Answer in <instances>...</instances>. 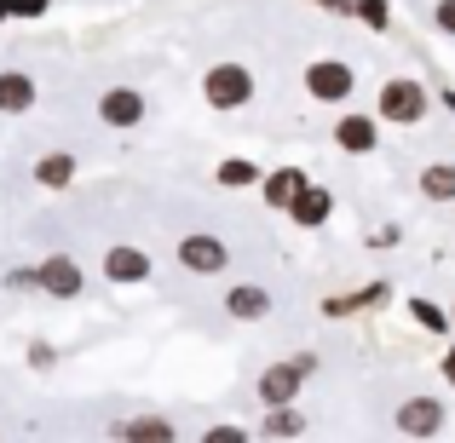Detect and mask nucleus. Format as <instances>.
<instances>
[{
    "instance_id": "1",
    "label": "nucleus",
    "mask_w": 455,
    "mask_h": 443,
    "mask_svg": "<svg viewBox=\"0 0 455 443\" xmlns=\"http://www.w3.org/2000/svg\"><path fill=\"white\" fill-rule=\"evenodd\" d=\"M254 92H259L254 69L236 64V58H225V64H213L208 75H202V104H208V110H220V115L248 110V104H254Z\"/></svg>"
},
{
    "instance_id": "2",
    "label": "nucleus",
    "mask_w": 455,
    "mask_h": 443,
    "mask_svg": "<svg viewBox=\"0 0 455 443\" xmlns=\"http://www.w3.org/2000/svg\"><path fill=\"white\" fill-rule=\"evenodd\" d=\"M427 110H433V92H427L415 75H392L387 87L375 92V115L387 127H421Z\"/></svg>"
},
{
    "instance_id": "3",
    "label": "nucleus",
    "mask_w": 455,
    "mask_h": 443,
    "mask_svg": "<svg viewBox=\"0 0 455 443\" xmlns=\"http://www.w3.org/2000/svg\"><path fill=\"white\" fill-rule=\"evenodd\" d=\"M317 375V352H294V357H283V363H271L266 375L254 380V392H259V409H277V403H294L306 392V380Z\"/></svg>"
},
{
    "instance_id": "4",
    "label": "nucleus",
    "mask_w": 455,
    "mask_h": 443,
    "mask_svg": "<svg viewBox=\"0 0 455 443\" xmlns=\"http://www.w3.org/2000/svg\"><path fill=\"white\" fill-rule=\"evenodd\" d=\"M300 87H306V99H311V104H352V92H357V69L346 64V58H311L306 75H300Z\"/></svg>"
},
{
    "instance_id": "5",
    "label": "nucleus",
    "mask_w": 455,
    "mask_h": 443,
    "mask_svg": "<svg viewBox=\"0 0 455 443\" xmlns=\"http://www.w3.org/2000/svg\"><path fill=\"white\" fill-rule=\"evenodd\" d=\"M392 426H398L403 438H438L450 426V409H444V398H433V392H415V398H403L398 409H392Z\"/></svg>"
},
{
    "instance_id": "6",
    "label": "nucleus",
    "mask_w": 455,
    "mask_h": 443,
    "mask_svg": "<svg viewBox=\"0 0 455 443\" xmlns=\"http://www.w3.org/2000/svg\"><path fill=\"white\" fill-rule=\"evenodd\" d=\"M145 115H150L145 87H104L99 92V122L110 133H133V127H145Z\"/></svg>"
},
{
    "instance_id": "7",
    "label": "nucleus",
    "mask_w": 455,
    "mask_h": 443,
    "mask_svg": "<svg viewBox=\"0 0 455 443\" xmlns=\"http://www.w3.org/2000/svg\"><path fill=\"white\" fill-rule=\"evenodd\" d=\"M179 265H185L190 277H225V271H231V248L208 231H190V236H179Z\"/></svg>"
},
{
    "instance_id": "8",
    "label": "nucleus",
    "mask_w": 455,
    "mask_h": 443,
    "mask_svg": "<svg viewBox=\"0 0 455 443\" xmlns=\"http://www.w3.org/2000/svg\"><path fill=\"white\" fill-rule=\"evenodd\" d=\"M35 289L46 299H81L87 294V271H81V259H69V254H46L41 265H35Z\"/></svg>"
},
{
    "instance_id": "9",
    "label": "nucleus",
    "mask_w": 455,
    "mask_h": 443,
    "mask_svg": "<svg viewBox=\"0 0 455 443\" xmlns=\"http://www.w3.org/2000/svg\"><path fill=\"white\" fill-rule=\"evenodd\" d=\"M99 271H104V282H116V289H139V282H150V271H156V265H150L145 248L116 242V248H104Z\"/></svg>"
},
{
    "instance_id": "10",
    "label": "nucleus",
    "mask_w": 455,
    "mask_h": 443,
    "mask_svg": "<svg viewBox=\"0 0 455 443\" xmlns=\"http://www.w3.org/2000/svg\"><path fill=\"white\" fill-rule=\"evenodd\" d=\"M334 145L346 155H375L380 150V115H363V110H346L334 122Z\"/></svg>"
},
{
    "instance_id": "11",
    "label": "nucleus",
    "mask_w": 455,
    "mask_h": 443,
    "mask_svg": "<svg viewBox=\"0 0 455 443\" xmlns=\"http://www.w3.org/2000/svg\"><path fill=\"white\" fill-rule=\"evenodd\" d=\"M271 311H277V299H271L266 282H231V289H225V317H236V322H266Z\"/></svg>"
},
{
    "instance_id": "12",
    "label": "nucleus",
    "mask_w": 455,
    "mask_h": 443,
    "mask_svg": "<svg viewBox=\"0 0 455 443\" xmlns=\"http://www.w3.org/2000/svg\"><path fill=\"white\" fill-rule=\"evenodd\" d=\"M283 213H289L300 231H323V225L334 219V190H323L317 178H306V190H300V196H294Z\"/></svg>"
},
{
    "instance_id": "13",
    "label": "nucleus",
    "mask_w": 455,
    "mask_h": 443,
    "mask_svg": "<svg viewBox=\"0 0 455 443\" xmlns=\"http://www.w3.org/2000/svg\"><path fill=\"white\" fill-rule=\"evenodd\" d=\"M41 87H35L29 69H0V115H29Z\"/></svg>"
},
{
    "instance_id": "14",
    "label": "nucleus",
    "mask_w": 455,
    "mask_h": 443,
    "mask_svg": "<svg viewBox=\"0 0 455 443\" xmlns=\"http://www.w3.org/2000/svg\"><path fill=\"white\" fill-rule=\"evenodd\" d=\"M306 190V173L300 167H271V173H259V202H266V208H289L294 196H300Z\"/></svg>"
},
{
    "instance_id": "15",
    "label": "nucleus",
    "mask_w": 455,
    "mask_h": 443,
    "mask_svg": "<svg viewBox=\"0 0 455 443\" xmlns=\"http://www.w3.org/2000/svg\"><path fill=\"white\" fill-rule=\"evenodd\" d=\"M387 299H392L387 282H363V289H352V294L323 299V317H357V311H375V305H387Z\"/></svg>"
},
{
    "instance_id": "16",
    "label": "nucleus",
    "mask_w": 455,
    "mask_h": 443,
    "mask_svg": "<svg viewBox=\"0 0 455 443\" xmlns=\"http://www.w3.org/2000/svg\"><path fill=\"white\" fill-rule=\"evenodd\" d=\"M116 438H127V443H173L179 426L167 421V415H127V421L116 426Z\"/></svg>"
},
{
    "instance_id": "17",
    "label": "nucleus",
    "mask_w": 455,
    "mask_h": 443,
    "mask_svg": "<svg viewBox=\"0 0 455 443\" xmlns=\"http://www.w3.org/2000/svg\"><path fill=\"white\" fill-rule=\"evenodd\" d=\"M76 173H81V162L69 150H46L41 162H35V185H41V190H69Z\"/></svg>"
},
{
    "instance_id": "18",
    "label": "nucleus",
    "mask_w": 455,
    "mask_h": 443,
    "mask_svg": "<svg viewBox=\"0 0 455 443\" xmlns=\"http://www.w3.org/2000/svg\"><path fill=\"white\" fill-rule=\"evenodd\" d=\"M311 421L294 403H277V409H266V421H259V438H306Z\"/></svg>"
},
{
    "instance_id": "19",
    "label": "nucleus",
    "mask_w": 455,
    "mask_h": 443,
    "mask_svg": "<svg viewBox=\"0 0 455 443\" xmlns=\"http://www.w3.org/2000/svg\"><path fill=\"white\" fill-rule=\"evenodd\" d=\"M415 185H421L427 202H438V208H444V202H455V162H427Z\"/></svg>"
},
{
    "instance_id": "20",
    "label": "nucleus",
    "mask_w": 455,
    "mask_h": 443,
    "mask_svg": "<svg viewBox=\"0 0 455 443\" xmlns=\"http://www.w3.org/2000/svg\"><path fill=\"white\" fill-rule=\"evenodd\" d=\"M403 311L415 317V328L438 334V340H450V334H455V328H450V305H438V299H427V294H415V299H410Z\"/></svg>"
},
{
    "instance_id": "21",
    "label": "nucleus",
    "mask_w": 455,
    "mask_h": 443,
    "mask_svg": "<svg viewBox=\"0 0 455 443\" xmlns=\"http://www.w3.org/2000/svg\"><path fill=\"white\" fill-rule=\"evenodd\" d=\"M213 185H220V190H248V185H259V162H248V155H225V162L213 167Z\"/></svg>"
},
{
    "instance_id": "22",
    "label": "nucleus",
    "mask_w": 455,
    "mask_h": 443,
    "mask_svg": "<svg viewBox=\"0 0 455 443\" xmlns=\"http://www.w3.org/2000/svg\"><path fill=\"white\" fill-rule=\"evenodd\" d=\"M352 18L363 23V29L387 35V29H392V0H352Z\"/></svg>"
},
{
    "instance_id": "23",
    "label": "nucleus",
    "mask_w": 455,
    "mask_h": 443,
    "mask_svg": "<svg viewBox=\"0 0 455 443\" xmlns=\"http://www.w3.org/2000/svg\"><path fill=\"white\" fill-rule=\"evenodd\" d=\"M46 12H52V0H0V23L6 18H46Z\"/></svg>"
},
{
    "instance_id": "24",
    "label": "nucleus",
    "mask_w": 455,
    "mask_h": 443,
    "mask_svg": "<svg viewBox=\"0 0 455 443\" xmlns=\"http://www.w3.org/2000/svg\"><path fill=\"white\" fill-rule=\"evenodd\" d=\"M23 357H29V368H41V375H46V368L58 363V345L52 340H29V345H23Z\"/></svg>"
},
{
    "instance_id": "25",
    "label": "nucleus",
    "mask_w": 455,
    "mask_h": 443,
    "mask_svg": "<svg viewBox=\"0 0 455 443\" xmlns=\"http://www.w3.org/2000/svg\"><path fill=\"white\" fill-rule=\"evenodd\" d=\"M433 23L455 41V0H433Z\"/></svg>"
},
{
    "instance_id": "26",
    "label": "nucleus",
    "mask_w": 455,
    "mask_h": 443,
    "mask_svg": "<svg viewBox=\"0 0 455 443\" xmlns=\"http://www.w3.org/2000/svg\"><path fill=\"white\" fill-rule=\"evenodd\" d=\"M398 242H403V225H387V231L369 236V248H398Z\"/></svg>"
},
{
    "instance_id": "27",
    "label": "nucleus",
    "mask_w": 455,
    "mask_h": 443,
    "mask_svg": "<svg viewBox=\"0 0 455 443\" xmlns=\"http://www.w3.org/2000/svg\"><path fill=\"white\" fill-rule=\"evenodd\" d=\"M243 426H208V443H243Z\"/></svg>"
},
{
    "instance_id": "28",
    "label": "nucleus",
    "mask_w": 455,
    "mask_h": 443,
    "mask_svg": "<svg viewBox=\"0 0 455 443\" xmlns=\"http://www.w3.org/2000/svg\"><path fill=\"white\" fill-rule=\"evenodd\" d=\"M6 289H35V265H18V271H6Z\"/></svg>"
},
{
    "instance_id": "29",
    "label": "nucleus",
    "mask_w": 455,
    "mask_h": 443,
    "mask_svg": "<svg viewBox=\"0 0 455 443\" xmlns=\"http://www.w3.org/2000/svg\"><path fill=\"white\" fill-rule=\"evenodd\" d=\"M311 6H323V12H334V18H352V0H311Z\"/></svg>"
},
{
    "instance_id": "30",
    "label": "nucleus",
    "mask_w": 455,
    "mask_h": 443,
    "mask_svg": "<svg viewBox=\"0 0 455 443\" xmlns=\"http://www.w3.org/2000/svg\"><path fill=\"white\" fill-rule=\"evenodd\" d=\"M438 368H444V386H455V340L444 345V363H438Z\"/></svg>"
},
{
    "instance_id": "31",
    "label": "nucleus",
    "mask_w": 455,
    "mask_h": 443,
    "mask_svg": "<svg viewBox=\"0 0 455 443\" xmlns=\"http://www.w3.org/2000/svg\"><path fill=\"white\" fill-rule=\"evenodd\" d=\"M438 104H444V110L455 115V87H438Z\"/></svg>"
},
{
    "instance_id": "32",
    "label": "nucleus",
    "mask_w": 455,
    "mask_h": 443,
    "mask_svg": "<svg viewBox=\"0 0 455 443\" xmlns=\"http://www.w3.org/2000/svg\"><path fill=\"white\" fill-rule=\"evenodd\" d=\"M450 328H455V299H450Z\"/></svg>"
}]
</instances>
